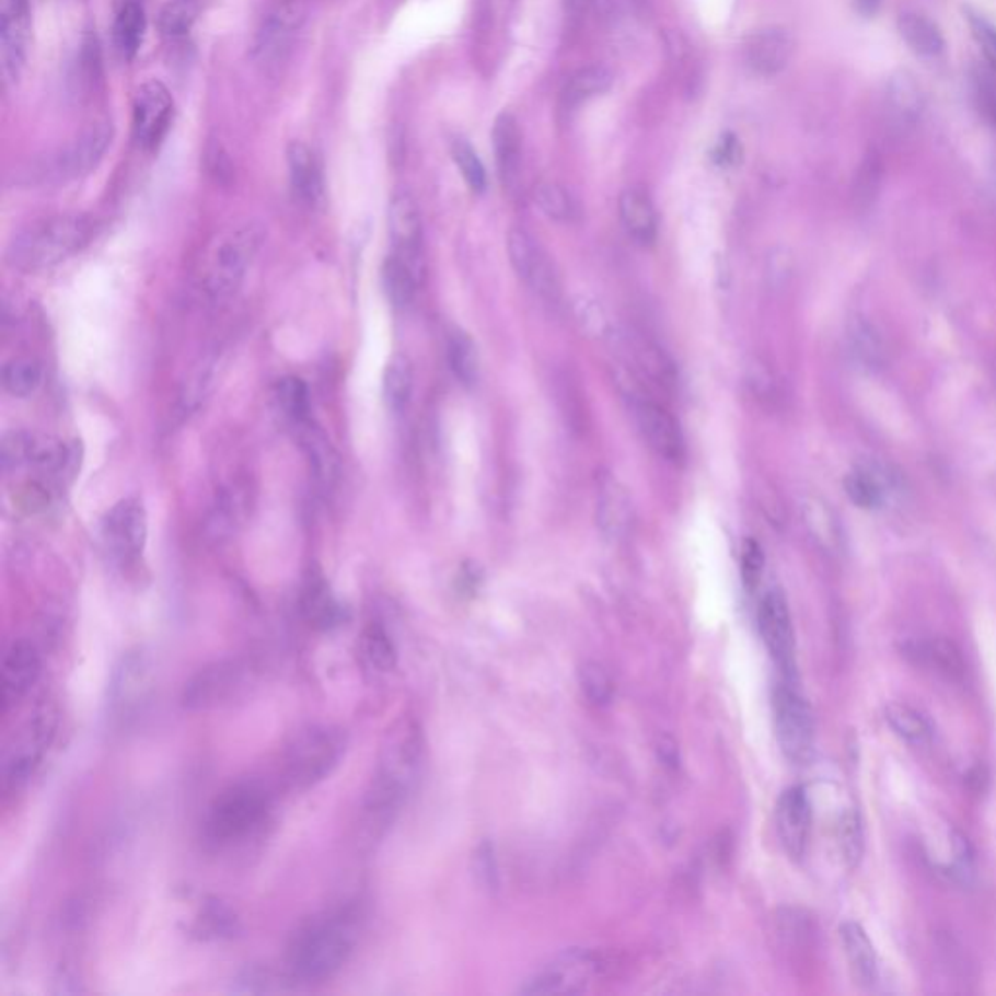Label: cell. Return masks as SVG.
Listing matches in <instances>:
<instances>
[{
  "label": "cell",
  "mask_w": 996,
  "mask_h": 996,
  "mask_svg": "<svg viewBox=\"0 0 996 996\" xmlns=\"http://www.w3.org/2000/svg\"><path fill=\"white\" fill-rule=\"evenodd\" d=\"M983 100H985L988 117H991L996 125V88H983Z\"/></svg>",
  "instance_id": "obj_60"
},
{
  "label": "cell",
  "mask_w": 996,
  "mask_h": 996,
  "mask_svg": "<svg viewBox=\"0 0 996 996\" xmlns=\"http://www.w3.org/2000/svg\"><path fill=\"white\" fill-rule=\"evenodd\" d=\"M563 2H565L567 14L572 18H580L584 16L586 12L590 10L594 0H563Z\"/></svg>",
  "instance_id": "obj_59"
},
{
  "label": "cell",
  "mask_w": 996,
  "mask_h": 996,
  "mask_svg": "<svg viewBox=\"0 0 996 996\" xmlns=\"http://www.w3.org/2000/svg\"><path fill=\"white\" fill-rule=\"evenodd\" d=\"M617 384L625 399L629 402L633 417L637 420L638 430L647 440L648 447L660 458H664L665 462L680 464L685 458V440L672 413L668 412L664 405L648 397L633 370L630 372L623 370L617 377Z\"/></svg>",
  "instance_id": "obj_9"
},
{
  "label": "cell",
  "mask_w": 996,
  "mask_h": 996,
  "mask_svg": "<svg viewBox=\"0 0 996 996\" xmlns=\"http://www.w3.org/2000/svg\"><path fill=\"white\" fill-rule=\"evenodd\" d=\"M507 245L510 263L518 277L533 290V294H537L547 304H557L560 298L559 277L542 245L520 228L510 230Z\"/></svg>",
  "instance_id": "obj_15"
},
{
  "label": "cell",
  "mask_w": 996,
  "mask_h": 996,
  "mask_svg": "<svg viewBox=\"0 0 996 996\" xmlns=\"http://www.w3.org/2000/svg\"><path fill=\"white\" fill-rule=\"evenodd\" d=\"M349 736L335 725H308L285 745L280 757L287 787L298 792L322 785L345 760Z\"/></svg>",
  "instance_id": "obj_6"
},
{
  "label": "cell",
  "mask_w": 996,
  "mask_h": 996,
  "mask_svg": "<svg viewBox=\"0 0 996 996\" xmlns=\"http://www.w3.org/2000/svg\"><path fill=\"white\" fill-rule=\"evenodd\" d=\"M883 117L893 132H911L927 109V92L915 72L893 70L885 80L882 94Z\"/></svg>",
  "instance_id": "obj_17"
},
{
  "label": "cell",
  "mask_w": 996,
  "mask_h": 996,
  "mask_svg": "<svg viewBox=\"0 0 996 996\" xmlns=\"http://www.w3.org/2000/svg\"><path fill=\"white\" fill-rule=\"evenodd\" d=\"M853 7L862 18H875L882 9V0H853Z\"/></svg>",
  "instance_id": "obj_58"
},
{
  "label": "cell",
  "mask_w": 996,
  "mask_h": 996,
  "mask_svg": "<svg viewBox=\"0 0 996 996\" xmlns=\"http://www.w3.org/2000/svg\"><path fill=\"white\" fill-rule=\"evenodd\" d=\"M55 736V718L49 710H39L18 726L16 732L10 736L2 750L0 778L2 790L18 792L26 787L30 778L42 765L45 752L49 750Z\"/></svg>",
  "instance_id": "obj_10"
},
{
  "label": "cell",
  "mask_w": 996,
  "mask_h": 996,
  "mask_svg": "<svg viewBox=\"0 0 996 996\" xmlns=\"http://www.w3.org/2000/svg\"><path fill=\"white\" fill-rule=\"evenodd\" d=\"M298 605L304 621L315 629L329 630L341 625L345 619V607L335 598L329 582L320 570L308 572L300 588Z\"/></svg>",
  "instance_id": "obj_25"
},
{
  "label": "cell",
  "mask_w": 996,
  "mask_h": 996,
  "mask_svg": "<svg viewBox=\"0 0 996 996\" xmlns=\"http://www.w3.org/2000/svg\"><path fill=\"white\" fill-rule=\"evenodd\" d=\"M837 835L843 860L847 862L848 868H855L865 855V827L857 810H847L841 815Z\"/></svg>",
  "instance_id": "obj_48"
},
{
  "label": "cell",
  "mask_w": 996,
  "mask_h": 996,
  "mask_svg": "<svg viewBox=\"0 0 996 996\" xmlns=\"http://www.w3.org/2000/svg\"><path fill=\"white\" fill-rule=\"evenodd\" d=\"M839 935L853 980L857 981L860 987H875L878 981V956L865 928L848 920L839 928Z\"/></svg>",
  "instance_id": "obj_34"
},
{
  "label": "cell",
  "mask_w": 996,
  "mask_h": 996,
  "mask_svg": "<svg viewBox=\"0 0 996 996\" xmlns=\"http://www.w3.org/2000/svg\"><path fill=\"white\" fill-rule=\"evenodd\" d=\"M795 53V39L785 27H765L750 35L743 55L748 67L761 77H773L787 69Z\"/></svg>",
  "instance_id": "obj_24"
},
{
  "label": "cell",
  "mask_w": 996,
  "mask_h": 996,
  "mask_svg": "<svg viewBox=\"0 0 996 996\" xmlns=\"http://www.w3.org/2000/svg\"><path fill=\"white\" fill-rule=\"evenodd\" d=\"M885 720L892 726L893 732L900 736L901 740L915 745V748H925L933 742L935 738V728L930 720L920 713L918 708L913 707L910 703H892L885 708Z\"/></svg>",
  "instance_id": "obj_36"
},
{
  "label": "cell",
  "mask_w": 996,
  "mask_h": 996,
  "mask_svg": "<svg viewBox=\"0 0 996 996\" xmlns=\"http://www.w3.org/2000/svg\"><path fill=\"white\" fill-rule=\"evenodd\" d=\"M448 362L454 377L464 385H473L479 378V355L472 337L454 332L448 337Z\"/></svg>",
  "instance_id": "obj_44"
},
{
  "label": "cell",
  "mask_w": 996,
  "mask_h": 996,
  "mask_svg": "<svg viewBox=\"0 0 996 996\" xmlns=\"http://www.w3.org/2000/svg\"><path fill=\"white\" fill-rule=\"evenodd\" d=\"M897 32L903 44L920 59H940L946 53V37L933 18L918 10H903L897 16Z\"/></svg>",
  "instance_id": "obj_30"
},
{
  "label": "cell",
  "mask_w": 996,
  "mask_h": 996,
  "mask_svg": "<svg viewBox=\"0 0 996 996\" xmlns=\"http://www.w3.org/2000/svg\"><path fill=\"white\" fill-rule=\"evenodd\" d=\"M265 242L262 222L244 220L224 228L202 255L201 289L212 304L236 294Z\"/></svg>",
  "instance_id": "obj_5"
},
{
  "label": "cell",
  "mask_w": 996,
  "mask_h": 996,
  "mask_svg": "<svg viewBox=\"0 0 996 996\" xmlns=\"http://www.w3.org/2000/svg\"><path fill=\"white\" fill-rule=\"evenodd\" d=\"M112 137H114L112 123H94L62 154L61 162H59V172L65 177H80V175H86L88 172H92L100 164V160L104 158L107 147L112 144Z\"/></svg>",
  "instance_id": "obj_28"
},
{
  "label": "cell",
  "mask_w": 996,
  "mask_h": 996,
  "mask_svg": "<svg viewBox=\"0 0 996 996\" xmlns=\"http://www.w3.org/2000/svg\"><path fill=\"white\" fill-rule=\"evenodd\" d=\"M44 382V368L32 357L10 359L2 368V385L14 397L34 395Z\"/></svg>",
  "instance_id": "obj_43"
},
{
  "label": "cell",
  "mask_w": 996,
  "mask_h": 996,
  "mask_svg": "<svg viewBox=\"0 0 996 996\" xmlns=\"http://www.w3.org/2000/svg\"><path fill=\"white\" fill-rule=\"evenodd\" d=\"M360 933L359 913L350 907L324 911L310 918L290 940L287 970L294 981L317 983L349 962Z\"/></svg>",
  "instance_id": "obj_2"
},
{
  "label": "cell",
  "mask_w": 996,
  "mask_h": 996,
  "mask_svg": "<svg viewBox=\"0 0 996 996\" xmlns=\"http://www.w3.org/2000/svg\"><path fill=\"white\" fill-rule=\"evenodd\" d=\"M199 14H201L199 0H170L164 4V9L160 10L158 27L164 37L177 39L192 32Z\"/></svg>",
  "instance_id": "obj_45"
},
{
  "label": "cell",
  "mask_w": 996,
  "mask_h": 996,
  "mask_svg": "<svg viewBox=\"0 0 996 996\" xmlns=\"http://www.w3.org/2000/svg\"><path fill=\"white\" fill-rule=\"evenodd\" d=\"M847 493L860 507L872 508L882 500V487L872 473L857 472L848 477Z\"/></svg>",
  "instance_id": "obj_51"
},
{
  "label": "cell",
  "mask_w": 996,
  "mask_h": 996,
  "mask_svg": "<svg viewBox=\"0 0 996 996\" xmlns=\"http://www.w3.org/2000/svg\"><path fill=\"white\" fill-rule=\"evenodd\" d=\"M533 197L543 215L555 222H572L577 219V202L563 185L555 184V182H543L535 187Z\"/></svg>",
  "instance_id": "obj_46"
},
{
  "label": "cell",
  "mask_w": 996,
  "mask_h": 996,
  "mask_svg": "<svg viewBox=\"0 0 996 996\" xmlns=\"http://www.w3.org/2000/svg\"><path fill=\"white\" fill-rule=\"evenodd\" d=\"M953 866L952 876L960 882H970L975 875V855L971 848L970 841L960 831H953L952 835Z\"/></svg>",
  "instance_id": "obj_52"
},
{
  "label": "cell",
  "mask_w": 996,
  "mask_h": 996,
  "mask_svg": "<svg viewBox=\"0 0 996 996\" xmlns=\"http://www.w3.org/2000/svg\"><path fill=\"white\" fill-rule=\"evenodd\" d=\"M32 42V12L27 0H4L2 24H0V47L2 69L7 79L16 82L26 67L27 49Z\"/></svg>",
  "instance_id": "obj_23"
},
{
  "label": "cell",
  "mask_w": 996,
  "mask_h": 996,
  "mask_svg": "<svg viewBox=\"0 0 996 996\" xmlns=\"http://www.w3.org/2000/svg\"><path fill=\"white\" fill-rule=\"evenodd\" d=\"M658 752H660V760L664 761V765H670V767H677V765H680V763H677V760H680V757H677V745H675V742L670 740V738H665V740L660 742Z\"/></svg>",
  "instance_id": "obj_57"
},
{
  "label": "cell",
  "mask_w": 996,
  "mask_h": 996,
  "mask_svg": "<svg viewBox=\"0 0 996 996\" xmlns=\"http://www.w3.org/2000/svg\"><path fill=\"white\" fill-rule=\"evenodd\" d=\"M968 24H970L971 34H973V39L977 42V45L981 47V51L985 55V59L991 62V67L996 69V26L991 24L987 18L981 16V14H975V12H970L968 10Z\"/></svg>",
  "instance_id": "obj_53"
},
{
  "label": "cell",
  "mask_w": 996,
  "mask_h": 996,
  "mask_svg": "<svg viewBox=\"0 0 996 996\" xmlns=\"http://www.w3.org/2000/svg\"><path fill=\"white\" fill-rule=\"evenodd\" d=\"M72 448L62 440L35 432L14 430L2 438V465L16 470L30 465L49 475H61L72 464Z\"/></svg>",
  "instance_id": "obj_14"
},
{
  "label": "cell",
  "mask_w": 996,
  "mask_h": 996,
  "mask_svg": "<svg viewBox=\"0 0 996 996\" xmlns=\"http://www.w3.org/2000/svg\"><path fill=\"white\" fill-rule=\"evenodd\" d=\"M452 157H454L460 172L464 175L465 184L470 185L475 193L485 192L487 174H485L482 160L477 157V152L473 150L472 144L467 140L455 139L454 144H452Z\"/></svg>",
  "instance_id": "obj_50"
},
{
  "label": "cell",
  "mask_w": 996,
  "mask_h": 996,
  "mask_svg": "<svg viewBox=\"0 0 996 996\" xmlns=\"http://www.w3.org/2000/svg\"><path fill=\"white\" fill-rule=\"evenodd\" d=\"M613 337L619 339L625 359L629 360L633 372L638 377L648 378L650 382L660 387H672L675 384V370L670 359L665 357L660 347L647 339L645 335L635 332L615 333Z\"/></svg>",
  "instance_id": "obj_26"
},
{
  "label": "cell",
  "mask_w": 996,
  "mask_h": 996,
  "mask_svg": "<svg viewBox=\"0 0 996 996\" xmlns=\"http://www.w3.org/2000/svg\"><path fill=\"white\" fill-rule=\"evenodd\" d=\"M905 656L915 660L917 664L933 668L936 673L945 675L946 680H952V682H960L965 675L962 650L956 647L950 638L930 637L911 640L905 645Z\"/></svg>",
  "instance_id": "obj_29"
},
{
  "label": "cell",
  "mask_w": 996,
  "mask_h": 996,
  "mask_svg": "<svg viewBox=\"0 0 996 996\" xmlns=\"http://www.w3.org/2000/svg\"><path fill=\"white\" fill-rule=\"evenodd\" d=\"M420 279L422 277L415 273L412 265L403 262L402 257L392 254L385 259L382 280L385 294L395 308H407L412 304Z\"/></svg>",
  "instance_id": "obj_42"
},
{
  "label": "cell",
  "mask_w": 996,
  "mask_h": 996,
  "mask_svg": "<svg viewBox=\"0 0 996 996\" xmlns=\"http://www.w3.org/2000/svg\"><path fill=\"white\" fill-rule=\"evenodd\" d=\"M100 535L107 555L119 567H131L137 563L149 535V518L140 498H123L109 508L100 525Z\"/></svg>",
  "instance_id": "obj_12"
},
{
  "label": "cell",
  "mask_w": 996,
  "mask_h": 996,
  "mask_svg": "<svg viewBox=\"0 0 996 996\" xmlns=\"http://www.w3.org/2000/svg\"><path fill=\"white\" fill-rule=\"evenodd\" d=\"M94 222L82 215H57L22 228L7 250V263L22 273L49 271L80 254L94 238Z\"/></svg>",
  "instance_id": "obj_4"
},
{
  "label": "cell",
  "mask_w": 996,
  "mask_h": 996,
  "mask_svg": "<svg viewBox=\"0 0 996 996\" xmlns=\"http://www.w3.org/2000/svg\"><path fill=\"white\" fill-rule=\"evenodd\" d=\"M217 360H207L202 367L197 368L185 384L184 394H182V407L184 412H195L201 407V403L207 399V395L212 392L215 382H217Z\"/></svg>",
  "instance_id": "obj_49"
},
{
  "label": "cell",
  "mask_w": 996,
  "mask_h": 996,
  "mask_svg": "<svg viewBox=\"0 0 996 996\" xmlns=\"http://www.w3.org/2000/svg\"><path fill=\"white\" fill-rule=\"evenodd\" d=\"M42 655L35 648L34 642L26 638L14 640L2 658V713L7 715L12 708L18 707L22 700L26 699L30 691L34 690L35 683L42 677Z\"/></svg>",
  "instance_id": "obj_19"
},
{
  "label": "cell",
  "mask_w": 996,
  "mask_h": 996,
  "mask_svg": "<svg viewBox=\"0 0 996 996\" xmlns=\"http://www.w3.org/2000/svg\"><path fill=\"white\" fill-rule=\"evenodd\" d=\"M359 650L362 662L372 672H392L397 665V648H395L394 638L380 621H372L364 627L360 635Z\"/></svg>",
  "instance_id": "obj_37"
},
{
  "label": "cell",
  "mask_w": 996,
  "mask_h": 996,
  "mask_svg": "<svg viewBox=\"0 0 996 996\" xmlns=\"http://www.w3.org/2000/svg\"><path fill=\"white\" fill-rule=\"evenodd\" d=\"M306 22V7L302 0H282L273 7L255 37V53L263 62H279L290 51L297 35Z\"/></svg>",
  "instance_id": "obj_18"
},
{
  "label": "cell",
  "mask_w": 996,
  "mask_h": 996,
  "mask_svg": "<svg viewBox=\"0 0 996 996\" xmlns=\"http://www.w3.org/2000/svg\"><path fill=\"white\" fill-rule=\"evenodd\" d=\"M294 432H297L298 444L306 454L315 479L325 487H329L339 475V455L335 452L329 438L325 437L324 430L320 429L312 419L297 425Z\"/></svg>",
  "instance_id": "obj_32"
},
{
  "label": "cell",
  "mask_w": 996,
  "mask_h": 996,
  "mask_svg": "<svg viewBox=\"0 0 996 996\" xmlns=\"http://www.w3.org/2000/svg\"><path fill=\"white\" fill-rule=\"evenodd\" d=\"M598 524L612 540H621L629 533L633 525V505L627 490L617 482H607L602 487L598 500Z\"/></svg>",
  "instance_id": "obj_35"
},
{
  "label": "cell",
  "mask_w": 996,
  "mask_h": 996,
  "mask_svg": "<svg viewBox=\"0 0 996 996\" xmlns=\"http://www.w3.org/2000/svg\"><path fill=\"white\" fill-rule=\"evenodd\" d=\"M607 970V960L592 948H572L542 965L520 987V995H578L594 987Z\"/></svg>",
  "instance_id": "obj_8"
},
{
  "label": "cell",
  "mask_w": 996,
  "mask_h": 996,
  "mask_svg": "<svg viewBox=\"0 0 996 996\" xmlns=\"http://www.w3.org/2000/svg\"><path fill=\"white\" fill-rule=\"evenodd\" d=\"M174 121V97L162 82L150 80L137 90L132 104V131L139 147L154 150Z\"/></svg>",
  "instance_id": "obj_16"
},
{
  "label": "cell",
  "mask_w": 996,
  "mask_h": 996,
  "mask_svg": "<svg viewBox=\"0 0 996 996\" xmlns=\"http://www.w3.org/2000/svg\"><path fill=\"white\" fill-rule=\"evenodd\" d=\"M275 796L259 780H240L210 802L201 823V837L212 850L240 847L271 820Z\"/></svg>",
  "instance_id": "obj_3"
},
{
  "label": "cell",
  "mask_w": 996,
  "mask_h": 996,
  "mask_svg": "<svg viewBox=\"0 0 996 996\" xmlns=\"http://www.w3.org/2000/svg\"><path fill=\"white\" fill-rule=\"evenodd\" d=\"M578 682L586 699L594 707H607L613 700L615 685L612 675L600 662H584L578 670Z\"/></svg>",
  "instance_id": "obj_47"
},
{
  "label": "cell",
  "mask_w": 996,
  "mask_h": 996,
  "mask_svg": "<svg viewBox=\"0 0 996 996\" xmlns=\"http://www.w3.org/2000/svg\"><path fill=\"white\" fill-rule=\"evenodd\" d=\"M761 638L778 672L785 680H796V638L788 602L780 590H769L761 598L757 610Z\"/></svg>",
  "instance_id": "obj_13"
},
{
  "label": "cell",
  "mask_w": 996,
  "mask_h": 996,
  "mask_svg": "<svg viewBox=\"0 0 996 996\" xmlns=\"http://www.w3.org/2000/svg\"><path fill=\"white\" fill-rule=\"evenodd\" d=\"M390 238L394 252L403 262L412 265L417 275L422 277L425 263H422V222L417 202L409 193H397L390 202L387 212Z\"/></svg>",
  "instance_id": "obj_22"
},
{
  "label": "cell",
  "mask_w": 996,
  "mask_h": 996,
  "mask_svg": "<svg viewBox=\"0 0 996 996\" xmlns=\"http://www.w3.org/2000/svg\"><path fill=\"white\" fill-rule=\"evenodd\" d=\"M619 217L625 232L637 244H655L658 234L655 202L642 187H627L621 193Z\"/></svg>",
  "instance_id": "obj_31"
},
{
  "label": "cell",
  "mask_w": 996,
  "mask_h": 996,
  "mask_svg": "<svg viewBox=\"0 0 996 996\" xmlns=\"http://www.w3.org/2000/svg\"><path fill=\"white\" fill-rule=\"evenodd\" d=\"M150 691V662L142 650L123 656L109 682L107 705L115 718H129L147 700Z\"/></svg>",
  "instance_id": "obj_20"
},
{
  "label": "cell",
  "mask_w": 996,
  "mask_h": 996,
  "mask_svg": "<svg viewBox=\"0 0 996 996\" xmlns=\"http://www.w3.org/2000/svg\"><path fill=\"white\" fill-rule=\"evenodd\" d=\"M382 394L387 409L402 413L412 399L413 367L405 355H394L385 364Z\"/></svg>",
  "instance_id": "obj_41"
},
{
  "label": "cell",
  "mask_w": 996,
  "mask_h": 996,
  "mask_svg": "<svg viewBox=\"0 0 996 996\" xmlns=\"http://www.w3.org/2000/svg\"><path fill=\"white\" fill-rule=\"evenodd\" d=\"M742 157V147L732 135H725L713 150V158L718 166H734Z\"/></svg>",
  "instance_id": "obj_55"
},
{
  "label": "cell",
  "mask_w": 996,
  "mask_h": 996,
  "mask_svg": "<svg viewBox=\"0 0 996 996\" xmlns=\"http://www.w3.org/2000/svg\"><path fill=\"white\" fill-rule=\"evenodd\" d=\"M273 402L282 419L287 420L292 429L310 419V394L308 385L300 378H280L273 387Z\"/></svg>",
  "instance_id": "obj_39"
},
{
  "label": "cell",
  "mask_w": 996,
  "mask_h": 996,
  "mask_svg": "<svg viewBox=\"0 0 996 996\" xmlns=\"http://www.w3.org/2000/svg\"><path fill=\"white\" fill-rule=\"evenodd\" d=\"M147 30V14L139 0H123L121 7L117 10L114 24V39L117 51L121 53L125 59H132L144 37Z\"/></svg>",
  "instance_id": "obj_38"
},
{
  "label": "cell",
  "mask_w": 996,
  "mask_h": 996,
  "mask_svg": "<svg viewBox=\"0 0 996 996\" xmlns=\"http://www.w3.org/2000/svg\"><path fill=\"white\" fill-rule=\"evenodd\" d=\"M765 567V555L760 543L755 540H745L742 547V580L748 590H753L760 584L761 575Z\"/></svg>",
  "instance_id": "obj_54"
},
{
  "label": "cell",
  "mask_w": 996,
  "mask_h": 996,
  "mask_svg": "<svg viewBox=\"0 0 996 996\" xmlns=\"http://www.w3.org/2000/svg\"><path fill=\"white\" fill-rule=\"evenodd\" d=\"M773 720L778 748L795 765H806L813 757L815 722L804 695L796 687V680H785L773 690Z\"/></svg>",
  "instance_id": "obj_11"
},
{
  "label": "cell",
  "mask_w": 996,
  "mask_h": 996,
  "mask_svg": "<svg viewBox=\"0 0 996 996\" xmlns=\"http://www.w3.org/2000/svg\"><path fill=\"white\" fill-rule=\"evenodd\" d=\"M493 149L497 158L498 175L505 187L518 182L522 164V131L512 114L498 115L493 125Z\"/></svg>",
  "instance_id": "obj_33"
},
{
  "label": "cell",
  "mask_w": 996,
  "mask_h": 996,
  "mask_svg": "<svg viewBox=\"0 0 996 996\" xmlns=\"http://www.w3.org/2000/svg\"><path fill=\"white\" fill-rule=\"evenodd\" d=\"M289 162L290 185L298 197L310 209H315L324 202L325 184L322 174V164L315 157L314 150L304 142H290L287 149Z\"/></svg>",
  "instance_id": "obj_27"
},
{
  "label": "cell",
  "mask_w": 996,
  "mask_h": 996,
  "mask_svg": "<svg viewBox=\"0 0 996 996\" xmlns=\"http://www.w3.org/2000/svg\"><path fill=\"white\" fill-rule=\"evenodd\" d=\"M425 757L427 743L415 718H402L387 730L362 800L364 818L372 830H385L395 822L417 790Z\"/></svg>",
  "instance_id": "obj_1"
},
{
  "label": "cell",
  "mask_w": 996,
  "mask_h": 996,
  "mask_svg": "<svg viewBox=\"0 0 996 996\" xmlns=\"http://www.w3.org/2000/svg\"><path fill=\"white\" fill-rule=\"evenodd\" d=\"M477 876L485 878L487 885H493L495 878V866H493V855L489 847H482L477 850Z\"/></svg>",
  "instance_id": "obj_56"
},
{
  "label": "cell",
  "mask_w": 996,
  "mask_h": 996,
  "mask_svg": "<svg viewBox=\"0 0 996 996\" xmlns=\"http://www.w3.org/2000/svg\"><path fill=\"white\" fill-rule=\"evenodd\" d=\"M778 841L792 860H802L812 833V804L804 787H790L780 795L775 810Z\"/></svg>",
  "instance_id": "obj_21"
},
{
  "label": "cell",
  "mask_w": 996,
  "mask_h": 996,
  "mask_svg": "<svg viewBox=\"0 0 996 996\" xmlns=\"http://www.w3.org/2000/svg\"><path fill=\"white\" fill-rule=\"evenodd\" d=\"M612 84V72L602 65L584 67L567 80V86L563 90V102L567 107H577L592 97L602 96Z\"/></svg>",
  "instance_id": "obj_40"
},
{
  "label": "cell",
  "mask_w": 996,
  "mask_h": 996,
  "mask_svg": "<svg viewBox=\"0 0 996 996\" xmlns=\"http://www.w3.org/2000/svg\"><path fill=\"white\" fill-rule=\"evenodd\" d=\"M255 682L254 665L245 658H222L193 673L182 690V707L202 713L228 707Z\"/></svg>",
  "instance_id": "obj_7"
}]
</instances>
